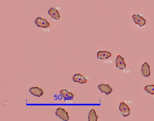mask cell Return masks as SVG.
Instances as JSON below:
<instances>
[{
    "label": "cell",
    "mask_w": 154,
    "mask_h": 121,
    "mask_svg": "<svg viewBox=\"0 0 154 121\" xmlns=\"http://www.w3.org/2000/svg\"><path fill=\"white\" fill-rule=\"evenodd\" d=\"M56 115L64 121H68L69 119L68 112L64 108H59L56 111Z\"/></svg>",
    "instance_id": "1"
},
{
    "label": "cell",
    "mask_w": 154,
    "mask_h": 121,
    "mask_svg": "<svg viewBox=\"0 0 154 121\" xmlns=\"http://www.w3.org/2000/svg\"><path fill=\"white\" fill-rule=\"evenodd\" d=\"M35 24L38 27L46 28L49 27L50 24L45 19H42L41 17H38L35 20Z\"/></svg>",
    "instance_id": "2"
},
{
    "label": "cell",
    "mask_w": 154,
    "mask_h": 121,
    "mask_svg": "<svg viewBox=\"0 0 154 121\" xmlns=\"http://www.w3.org/2000/svg\"><path fill=\"white\" fill-rule=\"evenodd\" d=\"M119 110L124 117H127L130 115V109L127 104L124 102H121L119 106Z\"/></svg>",
    "instance_id": "3"
},
{
    "label": "cell",
    "mask_w": 154,
    "mask_h": 121,
    "mask_svg": "<svg viewBox=\"0 0 154 121\" xmlns=\"http://www.w3.org/2000/svg\"><path fill=\"white\" fill-rule=\"evenodd\" d=\"M132 18H133L134 22L138 24L140 27H143L145 25L146 20L143 17L140 16L138 14L134 15H132Z\"/></svg>",
    "instance_id": "4"
},
{
    "label": "cell",
    "mask_w": 154,
    "mask_h": 121,
    "mask_svg": "<svg viewBox=\"0 0 154 121\" xmlns=\"http://www.w3.org/2000/svg\"><path fill=\"white\" fill-rule=\"evenodd\" d=\"M98 88L100 90L101 92L104 93L106 95H109L113 91L112 88L108 84H101L98 86Z\"/></svg>",
    "instance_id": "5"
},
{
    "label": "cell",
    "mask_w": 154,
    "mask_h": 121,
    "mask_svg": "<svg viewBox=\"0 0 154 121\" xmlns=\"http://www.w3.org/2000/svg\"><path fill=\"white\" fill-rule=\"evenodd\" d=\"M116 67L119 70H124L126 67L124 59L120 56H118L116 60Z\"/></svg>",
    "instance_id": "6"
},
{
    "label": "cell",
    "mask_w": 154,
    "mask_h": 121,
    "mask_svg": "<svg viewBox=\"0 0 154 121\" xmlns=\"http://www.w3.org/2000/svg\"><path fill=\"white\" fill-rule=\"evenodd\" d=\"M141 74L143 76L148 77L150 75V67L146 62L144 63L141 69Z\"/></svg>",
    "instance_id": "7"
},
{
    "label": "cell",
    "mask_w": 154,
    "mask_h": 121,
    "mask_svg": "<svg viewBox=\"0 0 154 121\" xmlns=\"http://www.w3.org/2000/svg\"><path fill=\"white\" fill-rule=\"evenodd\" d=\"M60 94L65 100H72L74 97V94L67 89L60 90Z\"/></svg>",
    "instance_id": "8"
},
{
    "label": "cell",
    "mask_w": 154,
    "mask_h": 121,
    "mask_svg": "<svg viewBox=\"0 0 154 121\" xmlns=\"http://www.w3.org/2000/svg\"><path fill=\"white\" fill-rule=\"evenodd\" d=\"M72 79L73 81L80 84L85 83L87 81V80L85 79L84 76L79 74L74 75L72 77Z\"/></svg>",
    "instance_id": "9"
},
{
    "label": "cell",
    "mask_w": 154,
    "mask_h": 121,
    "mask_svg": "<svg viewBox=\"0 0 154 121\" xmlns=\"http://www.w3.org/2000/svg\"><path fill=\"white\" fill-rule=\"evenodd\" d=\"M29 91L31 94L37 97H40L43 94V90L38 87H33L29 89Z\"/></svg>",
    "instance_id": "10"
},
{
    "label": "cell",
    "mask_w": 154,
    "mask_h": 121,
    "mask_svg": "<svg viewBox=\"0 0 154 121\" xmlns=\"http://www.w3.org/2000/svg\"><path fill=\"white\" fill-rule=\"evenodd\" d=\"M97 56L99 60H105L111 57L112 54L107 51H99L97 53Z\"/></svg>",
    "instance_id": "11"
},
{
    "label": "cell",
    "mask_w": 154,
    "mask_h": 121,
    "mask_svg": "<svg viewBox=\"0 0 154 121\" xmlns=\"http://www.w3.org/2000/svg\"><path fill=\"white\" fill-rule=\"evenodd\" d=\"M48 13L49 15L55 20H59L60 19V15L59 12L56 8L54 7L51 8L48 10Z\"/></svg>",
    "instance_id": "12"
},
{
    "label": "cell",
    "mask_w": 154,
    "mask_h": 121,
    "mask_svg": "<svg viewBox=\"0 0 154 121\" xmlns=\"http://www.w3.org/2000/svg\"><path fill=\"white\" fill-rule=\"evenodd\" d=\"M98 116L96 115V112L94 109H91L88 115L89 121H97Z\"/></svg>",
    "instance_id": "13"
},
{
    "label": "cell",
    "mask_w": 154,
    "mask_h": 121,
    "mask_svg": "<svg viewBox=\"0 0 154 121\" xmlns=\"http://www.w3.org/2000/svg\"><path fill=\"white\" fill-rule=\"evenodd\" d=\"M145 90L148 93L151 95H154V85H150L146 86L145 87Z\"/></svg>",
    "instance_id": "14"
}]
</instances>
